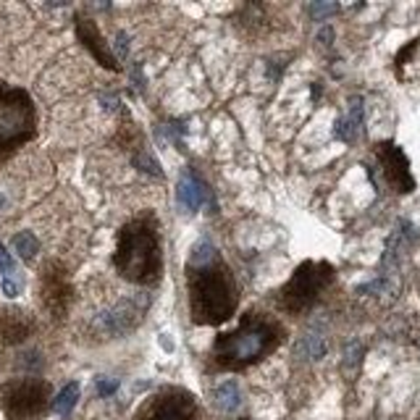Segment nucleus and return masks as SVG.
<instances>
[{
    "instance_id": "obj_1",
    "label": "nucleus",
    "mask_w": 420,
    "mask_h": 420,
    "mask_svg": "<svg viewBox=\"0 0 420 420\" xmlns=\"http://www.w3.org/2000/svg\"><path fill=\"white\" fill-rule=\"evenodd\" d=\"M187 308L192 326L218 328L229 323L242 302L239 281L232 266L210 244H198L184 266Z\"/></svg>"
},
{
    "instance_id": "obj_17",
    "label": "nucleus",
    "mask_w": 420,
    "mask_h": 420,
    "mask_svg": "<svg viewBox=\"0 0 420 420\" xmlns=\"http://www.w3.org/2000/svg\"><path fill=\"white\" fill-rule=\"evenodd\" d=\"M116 381H111V378H97V392H100V397H108L116 392Z\"/></svg>"
},
{
    "instance_id": "obj_9",
    "label": "nucleus",
    "mask_w": 420,
    "mask_h": 420,
    "mask_svg": "<svg viewBox=\"0 0 420 420\" xmlns=\"http://www.w3.org/2000/svg\"><path fill=\"white\" fill-rule=\"evenodd\" d=\"M137 420H200V402L184 386H163L142 404Z\"/></svg>"
},
{
    "instance_id": "obj_13",
    "label": "nucleus",
    "mask_w": 420,
    "mask_h": 420,
    "mask_svg": "<svg viewBox=\"0 0 420 420\" xmlns=\"http://www.w3.org/2000/svg\"><path fill=\"white\" fill-rule=\"evenodd\" d=\"M77 399H79V384H69L55 399H53V410L58 412V415H69V412L74 410Z\"/></svg>"
},
{
    "instance_id": "obj_16",
    "label": "nucleus",
    "mask_w": 420,
    "mask_h": 420,
    "mask_svg": "<svg viewBox=\"0 0 420 420\" xmlns=\"http://www.w3.org/2000/svg\"><path fill=\"white\" fill-rule=\"evenodd\" d=\"M0 274H14V257L9 255V249L0 244Z\"/></svg>"
},
{
    "instance_id": "obj_14",
    "label": "nucleus",
    "mask_w": 420,
    "mask_h": 420,
    "mask_svg": "<svg viewBox=\"0 0 420 420\" xmlns=\"http://www.w3.org/2000/svg\"><path fill=\"white\" fill-rule=\"evenodd\" d=\"M14 247H16L18 255H21L26 263H29V260L37 255V247H40V244H37V239L32 237V234L21 232V234H16V237H14Z\"/></svg>"
},
{
    "instance_id": "obj_19",
    "label": "nucleus",
    "mask_w": 420,
    "mask_h": 420,
    "mask_svg": "<svg viewBox=\"0 0 420 420\" xmlns=\"http://www.w3.org/2000/svg\"><path fill=\"white\" fill-rule=\"evenodd\" d=\"M239 420H252V418H239Z\"/></svg>"
},
{
    "instance_id": "obj_6",
    "label": "nucleus",
    "mask_w": 420,
    "mask_h": 420,
    "mask_svg": "<svg viewBox=\"0 0 420 420\" xmlns=\"http://www.w3.org/2000/svg\"><path fill=\"white\" fill-rule=\"evenodd\" d=\"M53 389L43 378H11L0 389V407L9 420H43L50 410Z\"/></svg>"
},
{
    "instance_id": "obj_18",
    "label": "nucleus",
    "mask_w": 420,
    "mask_h": 420,
    "mask_svg": "<svg viewBox=\"0 0 420 420\" xmlns=\"http://www.w3.org/2000/svg\"><path fill=\"white\" fill-rule=\"evenodd\" d=\"M3 292H6V297H18L21 286H18V284H14L11 279H3Z\"/></svg>"
},
{
    "instance_id": "obj_12",
    "label": "nucleus",
    "mask_w": 420,
    "mask_h": 420,
    "mask_svg": "<svg viewBox=\"0 0 420 420\" xmlns=\"http://www.w3.org/2000/svg\"><path fill=\"white\" fill-rule=\"evenodd\" d=\"M418 53H420V37H412L410 43H404L402 48L394 53V77L399 79V82H404V69L415 60Z\"/></svg>"
},
{
    "instance_id": "obj_11",
    "label": "nucleus",
    "mask_w": 420,
    "mask_h": 420,
    "mask_svg": "<svg viewBox=\"0 0 420 420\" xmlns=\"http://www.w3.org/2000/svg\"><path fill=\"white\" fill-rule=\"evenodd\" d=\"M35 331H37V321L29 310L16 308V305H6V308L0 310V344L18 347V344H24Z\"/></svg>"
},
{
    "instance_id": "obj_3",
    "label": "nucleus",
    "mask_w": 420,
    "mask_h": 420,
    "mask_svg": "<svg viewBox=\"0 0 420 420\" xmlns=\"http://www.w3.org/2000/svg\"><path fill=\"white\" fill-rule=\"evenodd\" d=\"M113 268L124 281L134 286L155 289L163 281V226L153 210H142L121 223V229L116 232Z\"/></svg>"
},
{
    "instance_id": "obj_2",
    "label": "nucleus",
    "mask_w": 420,
    "mask_h": 420,
    "mask_svg": "<svg viewBox=\"0 0 420 420\" xmlns=\"http://www.w3.org/2000/svg\"><path fill=\"white\" fill-rule=\"evenodd\" d=\"M289 328L274 313L263 308H247L237 326L218 331L208 350V373H242L268 360L279 347H284Z\"/></svg>"
},
{
    "instance_id": "obj_5",
    "label": "nucleus",
    "mask_w": 420,
    "mask_h": 420,
    "mask_svg": "<svg viewBox=\"0 0 420 420\" xmlns=\"http://www.w3.org/2000/svg\"><path fill=\"white\" fill-rule=\"evenodd\" d=\"M37 134V108L32 95L0 82V163L18 153Z\"/></svg>"
},
{
    "instance_id": "obj_4",
    "label": "nucleus",
    "mask_w": 420,
    "mask_h": 420,
    "mask_svg": "<svg viewBox=\"0 0 420 420\" xmlns=\"http://www.w3.org/2000/svg\"><path fill=\"white\" fill-rule=\"evenodd\" d=\"M336 279L339 271L331 260H313V257L302 260L292 276L274 292L276 310L289 318H305L334 289Z\"/></svg>"
},
{
    "instance_id": "obj_15",
    "label": "nucleus",
    "mask_w": 420,
    "mask_h": 420,
    "mask_svg": "<svg viewBox=\"0 0 420 420\" xmlns=\"http://www.w3.org/2000/svg\"><path fill=\"white\" fill-rule=\"evenodd\" d=\"M218 402H221L223 410H237V404H239V392H237V386L234 384H226L218 389Z\"/></svg>"
},
{
    "instance_id": "obj_10",
    "label": "nucleus",
    "mask_w": 420,
    "mask_h": 420,
    "mask_svg": "<svg viewBox=\"0 0 420 420\" xmlns=\"http://www.w3.org/2000/svg\"><path fill=\"white\" fill-rule=\"evenodd\" d=\"M74 35H77V40L82 43V48H85L103 69L113 71V74H121L119 58L113 55L111 45H108V40L103 37L100 26H97V21H95L92 16H87V14L79 11L77 16H74Z\"/></svg>"
},
{
    "instance_id": "obj_7",
    "label": "nucleus",
    "mask_w": 420,
    "mask_h": 420,
    "mask_svg": "<svg viewBox=\"0 0 420 420\" xmlns=\"http://www.w3.org/2000/svg\"><path fill=\"white\" fill-rule=\"evenodd\" d=\"M37 300H40L45 316L55 323H63L77 302V289H74L69 268L55 257L45 260L37 274Z\"/></svg>"
},
{
    "instance_id": "obj_8",
    "label": "nucleus",
    "mask_w": 420,
    "mask_h": 420,
    "mask_svg": "<svg viewBox=\"0 0 420 420\" xmlns=\"http://www.w3.org/2000/svg\"><path fill=\"white\" fill-rule=\"evenodd\" d=\"M370 155L378 166V173H381V181L384 187L397 195V198H407L418 189V179L412 173V163L404 147L394 139H378L370 147Z\"/></svg>"
}]
</instances>
